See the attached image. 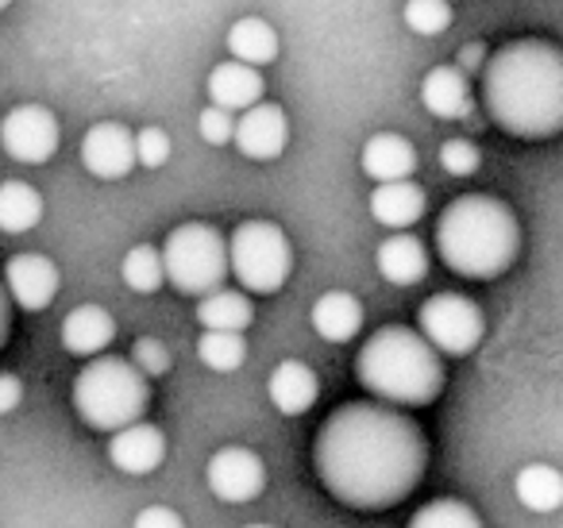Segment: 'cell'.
Listing matches in <instances>:
<instances>
[{
	"instance_id": "23",
	"label": "cell",
	"mask_w": 563,
	"mask_h": 528,
	"mask_svg": "<svg viewBox=\"0 0 563 528\" xmlns=\"http://www.w3.org/2000/svg\"><path fill=\"white\" fill-rule=\"evenodd\" d=\"M278 47H282L278 32L258 16H243L228 28V51H232V58H240V63L271 66L274 58H278Z\"/></svg>"
},
{
	"instance_id": "1",
	"label": "cell",
	"mask_w": 563,
	"mask_h": 528,
	"mask_svg": "<svg viewBox=\"0 0 563 528\" xmlns=\"http://www.w3.org/2000/svg\"><path fill=\"white\" fill-rule=\"evenodd\" d=\"M321 486L340 505L383 513L406 502L429 466V440L421 425L390 402H347L332 409L313 443Z\"/></svg>"
},
{
	"instance_id": "14",
	"label": "cell",
	"mask_w": 563,
	"mask_h": 528,
	"mask_svg": "<svg viewBox=\"0 0 563 528\" xmlns=\"http://www.w3.org/2000/svg\"><path fill=\"white\" fill-rule=\"evenodd\" d=\"M109 459L124 474H151L166 459V436L155 425H147V420H132V425L112 432Z\"/></svg>"
},
{
	"instance_id": "2",
	"label": "cell",
	"mask_w": 563,
	"mask_h": 528,
	"mask_svg": "<svg viewBox=\"0 0 563 528\" xmlns=\"http://www.w3.org/2000/svg\"><path fill=\"white\" fill-rule=\"evenodd\" d=\"M490 120L517 140H552L563 132V51L544 40L498 47L483 70Z\"/></svg>"
},
{
	"instance_id": "18",
	"label": "cell",
	"mask_w": 563,
	"mask_h": 528,
	"mask_svg": "<svg viewBox=\"0 0 563 528\" xmlns=\"http://www.w3.org/2000/svg\"><path fill=\"white\" fill-rule=\"evenodd\" d=\"M360 166L371 182H398L413 178L417 170V147L398 132H378L363 143Z\"/></svg>"
},
{
	"instance_id": "35",
	"label": "cell",
	"mask_w": 563,
	"mask_h": 528,
	"mask_svg": "<svg viewBox=\"0 0 563 528\" xmlns=\"http://www.w3.org/2000/svg\"><path fill=\"white\" fill-rule=\"evenodd\" d=\"M20 402H24V382H20L16 374L0 371V417L16 409Z\"/></svg>"
},
{
	"instance_id": "15",
	"label": "cell",
	"mask_w": 563,
	"mask_h": 528,
	"mask_svg": "<svg viewBox=\"0 0 563 528\" xmlns=\"http://www.w3.org/2000/svg\"><path fill=\"white\" fill-rule=\"evenodd\" d=\"M429 209V197L417 186L413 178H398V182H378L375 194H371V217L383 228H394V232H406Z\"/></svg>"
},
{
	"instance_id": "38",
	"label": "cell",
	"mask_w": 563,
	"mask_h": 528,
	"mask_svg": "<svg viewBox=\"0 0 563 528\" xmlns=\"http://www.w3.org/2000/svg\"><path fill=\"white\" fill-rule=\"evenodd\" d=\"M483 58H486V47H483V43H471V47H463L460 51V63H455V66H460V70H478V66H483Z\"/></svg>"
},
{
	"instance_id": "37",
	"label": "cell",
	"mask_w": 563,
	"mask_h": 528,
	"mask_svg": "<svg viewBox=\"0 0 563 528\" xmlns=\"http://www.w3.org/2000/svg\"><path fill=\"white\" fill-rule=\"evenodd\" d=\"M9 332H12V294L4 286V278H0V348L9 343Z\"/></svg>"
},
{
	"instance_id": "22",
	"label": "cell",
	"mask_w": 563,
	"mask_h": 528,
	"mask_svg": "<svg viewBox=\"0 0 563 528\" xmlns=\"http://www.w3.org/2000/svg\"><path fill=\"white\" fill-rule=\"evenodd\" d=\"M313 328L321 340L329 343H347L360 336L363 328V305L360 297L344 294V289H329V294L317 297L313 305Z\"/></svg>"
},
{
	"instance_id": "33",
	"label": "cell",
	"mask_w": 563,
	"mask_h": 528,
	"mask_svg": "<svg viewBox=\"0 0 563 528\" xmlns=\"http://www.w3.org/2000/svg\"><path fill=\"white\" fill-rule=\"evenodd\" d=\"M197 132H201V140L212 143V147H224V143L235 140V117L228 109H220V105H212V109H205L201 117H197Z\"/></svg>"
},
{
	"instance_id": "7",
	"label": "cell",
	"mask_w": 563,
	"mask_h": 528,
	"mask_svg": "<svg viewBox=\"0 0 563 528\" xmlns=\"http://www.w3.org/2000/svg\"><path fill=\"white\" fill-rule=\"evenodd\" d=\"M228 263L247 294H278L294 274V243L271 220H243L228 240Z\"/></svg>"
},
{
	"instance_id": "8",
	"label": "cell",
	"mask_w": 563,
	"mask_h": 528,
	"mask_svg": "<svg viewBox=\"0 0 563 528\" xmlns=\"http://www.w3.org/2000/svg\"><path fill=\"white\" fill-rule=\"evenodd\" d=\"M421 336L440 351V355H471L486 336V317L471 297L463 294H437L417 312Z\"/></svg>"
},
{
	"instance_id": "9",
	"label": "cell",
	"mask_w": 563,
	"mask_h": 528,
	"mask_svg": "<svg viewBox=\"0 0 563 528\" xmlns=\"http://www.w3.org/2000/svg\"><path fill=\"white\" fill-rule=\"evenodd\" d=\"M0 147L24 166H43L58 151V117L47 105H16L0 120Z\"/></svg>"
},
{
	"instance_id": "24",
	"label": "cell",
	"mask_w": 563,
	"mask_h": 528,
	"mask_svg": "<svg viewBox=\"0 0 563 528\" xmlns=\"http://www.w3.org/2000/svg\"><path fill=\"white\" fill-rule=\"evenodd\" d=\"M517 502L532 513H555L563 505V474L548 463H529L514 479Z\"/></svg>"
},
{
	"instance_id": "27",
	"label": "cell",
	"mask_w": 563,
	"mask_h": 528,
	"mask_svg": "<svg viewBox=\"0 0 563 528\" xmlns=\"http://www.w3.org/2000/svg\"><path fill=\"white\" fill-rule=\"evenodd\" d=\"M197 355L209 371H220V374H232L243 366L247 359V340L243 332L235 328H205L201 340H197Z\"/></svg>"
},
{
	"instance_id": "29",
	"label": "cell",
	"mask_w": 563,
	"mask_h": 528,
	"mask_svg": "<svg viewBox=\"0 0 563 528\" xmlns=\"http://www.w3.org/2000/svg\"><path fill=\"white\" fill-rule=\"evenodd\" d=\"M409 525L413 528H478L483 517H478L467 502H460V497H437V502H429L424 509H417Z\"/></svg>"
},
{
	"instance_id": "20",
	"label": "cell",
	"mask_w": 563,
	"mask_h": 528,
	"mask_svg": "<svg viewBox=\"0 0 563 528\" xmlns=\"http://www.w3.org/2000/svg\"><path fill=\"white\" fill-rule=\"evenodd\" d=\"M378 274H383L390 286H417V282H424V274H429V251H424V243L417 240V235L409 232H398L390 235V240L378 243Z\"/></svg>"
},
{
	"instance_id": "31",
	"label": "cell",
	"mask_w": 563,
	"mask_h": 528,
	"mask_svg": "<svg viewBox=\"0 0 563 528\" xmlns=\"http://www.w3.org/2000/svg\"><path fill=\"white\" fill-rule=\"evenodd\" d=\"M440 166H444L452 178H471V174H478V166H483V151L471 140H448L444 147H440Z\"/></svg>"
},
{
	"instance_id": "16",
	"label": "cell",
	"mask_w": 563,
	"mask_h": 528,
	"mask_svg": "<svg viewBox=\"0 0 563 528\" xmlns=\"http://www.w3.org/2000/svg\"><path fill=\"white\" fill-rule=\"evenodd\" d=\"M263 94H266V81H263V74H258V66L240 63V58L212 66V74H209V101L220 105V109L243 112V109H251V105L263 101Z\"/></svg>"
},
{
	"instance_id": "11",
	"label": "cell",
	"mask_w": 563,
	"mask_h": 528,
	"mask_svg": "<svg viewBox=\"0 0 563 528\" xmlns=\"http://www.w3.org/2000/svg\"><path fill=\"white\" fill-rule=\"evenodd\" d=\"M81 166L101 182H120L135 170V135L117 120L93 124L81 140Z\"/></svg>"
},
{
	"instance_id": "17",
	"label": "cell",
	"mask_w": 563,
	"mask_h": 528,
	"mask_svg": "<svg viewBox=\"0 0 563 528\" xmlns=\"http://www.w3.org/2000/svg\"><path fill=\"white\" fill-rule=\"evenodd\" d=\"M266 394H271V405L282 417H301V413L313 409L317 394H321V382H317V374L306 363L286 359L266 378Z\"/></svg>"
},
{
	"instance_id": "26",
	"label": "cell",
	"mask_w": 563,
	"mask_h": 528,
	"mask_svg": "<svg viewBox=\"0 0 563 528\" xmlns=\"http://www.w3.org/2000/svg\"><path fill=\"white\" fill-rule=\"evenodd\" d=\"M255 309H251L247 294H232V289H212L197 301V324L205 328H235V332H247Z\"/></svg>"
},
{
	"instance_id": "13",
	"label": "cell",
	"mask_w": 563,
	"mask_h": 528,
	"mask_svg": "<svg viewBox=\"0 0 563 528\" xmlns=\"http://www.w3.org/2000/svg\"><path fill=\"white\" fill-rule=\"evenodd\" d=\"M4 286L20 309L43 312L58 297V266L40 251H20L4 263Z\"/></svg>"
},
{
	"instance_id": "21",
	"label": "cell",
	"mask_w": 563,
	"mask_h": 528,
	"mask_svg": "<svg viewBox=\"0 0 563 528\" xmlns=\"http://www.w3.org/2000/svg\"><path fill=\"white\" fill-rule=\"evenodd\" d=\"M117 340V320L101 305H78L63 320V348L70 355H101Z\"/></svg>"
},
{
	"instance_id": "5",
	"label": "cell",
	"mask_w": 563,
	"mask_h": 528,
	"mask_svg": "<svg viewBox=\"0 0 563 528\" xmlns=\"http://www.w3.org/2000/svg\"><path fill=\"white\" fill-rule=\"evenodd\" d=\"M147 405V374L135 363H128V359L97 355L74 378V409L97 432H117V428L132 425V420H143Z\"/></svg>"
},
{
	"instance_id": "39",
	"label": "cell",
	"mask_w": 563,
	"mask_h": 528,
	"mask_svg": "<svg viewBox=\"0 0 563 528\" xmlns=\"http://www.w3.org/2000/svg\"><path fill=\"white\" fill-rule=\"evenodd\" d=\"M9 4H12V0H0V12H4V9H9Z\"/></svg>"
},
{
	"instance_id": "4",
	"label": "cell",
	"mask_w": 563,
	"mask_h": 528,
	"mask_svg": "<svg viewBox=\"0 0 563 528\" xmlns=\"http://www.w3.org/2000/svg\"><path fill=\"white\" fill-rule=\"evenodd\" d=\"M355 374H360V386L371 389L378 402L401 405V409H421V405L437 402L444 389L440 351L424 340L421 328L413 332L406 324L378 328L363 343Z\"/></svg>"
},
{
	"instance_id": "25",
	"label": "cell",
	"mask_w": 563,
	"mask_h": 528,
	"mask_svg": "<svg viewBox=\"0 0 563 528\" xmlns=\"http://www.w3.org/2000/svg\"><path fill=\"white\" fill-rule=\"evenodd\" d=\"M43 220V197L27 182H4L0 186V232L24 235L40 228Z\"/></svg>"
},
{
	"instance_id": "3",
	"label": "cell",
	"mask_w": 563,
	"mask_h": 528,
	"mask_svg": "<svg viewBox=\"0 0 563 528\" xmlns=\"http://www.w3.org/2000/svg\"><path fill=\"white\" fill-rule=\"evenodd\" d=\"M521 224L501 197L463 194L444 205L437 220V255L460 278H498L517 263Z\"/></svg>"
},
{
	"instance_id": "30",
	"label": "cell",
	"mask_w": 563,
	"mask_h": 528,
	"mask_svg": "<svg viewBox=\"0 0 563 528\" xmlns=\"http://www.w3.org/2000/svg\"><path fill=\"white\" fill-rule=\"evenodd\" d=\"M406 28L417 35H440L452 28L448 0H406Z\"/></svg>"
},
{
	"instance_id": "6",
	"label": "cell",
	"mask_w": 563,
	"mask_h": 528,
	"mask_svg": "<svg viewBox=\"0 0 563 528\" xmlns=\"http://www.w3.org/2000/svg\"><path fill=\"white\" fill-rule=\"evenodd\" d=\"M163 266L166 282L186 297H205L212 289L224 286V278L232 274L228 263V243L220 240V232L201 220L178 224L163 243Z\"/></svg>"
},
{
	"instance_id": "32",
	"label": "cell",
	"mask_w": 563,
	"mask_h": 528,
	"mask_svg": "<svg viewBox=\"0 0 563 528\" xmlns=\"http://www.w3.org/2000/svg\"><path fill=\"white\" fill-rule=\"evenodd\" d=\"M135 163L147 166V170H163L170 163V135L163 128H143L135 135Z\"/></svg>"
},
{
	"instance_id": "28",
	"label": "cell",
	"mask_w": 563,
	"mask_h": 528,
	"mask_svg": "<svg viewBox=\"0 0 563 528\" xmlns=\"http://www.w3.org/2000/svg\"><path fill=\"white\" fill-rule=\"evenodd\" d=\"M120 274H124L128 289H135V294H158V286L166 282L163 251L151 248V243H140V248H132L124 255Z\"/></svg>"
},
{
	"instance_id": "19",
	"label": "cell",
	"mask_w": 563,
	"mask_h": 528,
	"mask_svg": "<svg viewBox=\"0 0 563 528\" xmlns=\"http://www.w3.org/2000/svg\"><path fill=\"white\" fill-rule=\"evenodd\" d=\"M421 105L437 120H463L471 112L467 70H460V66H432L421 81Z\"/></svg>"
},
{
	"instance_id": "12",
	"label": "cell",
	"mask_w": 563,
	"mask_h": 528,
	"mask_svg": "<svg viewBox=\"0 0 563 528\" xmlns=\"http://www.w3.org/2000/svg\"><path fill=\"white\" fill-rule=\"evenodd\" d=\"M235 147H240L243 158H255V163H271L286 151L290 143V120L282 112V105H251V109L240 112L235 120Z\"/></svg>"
},
{
	"instance_id": "10",
	"label": "cell",
	"mask_w": 563,
	"mask_h": 528,
	"mask_svg": "<svg viewBox=\"0 0 563 528\" xmlns=\"http://www.w3.org/2000/svg\"><path fill=\"white\" fill-rule=\"evenodd\" d=\"M205 479H209V490L220 497V502H255L266 486V466L263 459L251 448H220L217 455L205 466Z\"/></svg>"
},
{
	"instance_id": "34",
	"label": "cell",
	"mask_w": 563,
	"mask_h": 528,
	"mask_svg": "<svg viewBox=\"0 0 563 528\" xmlns=\"http://www.w3.org/2000/svg\"><path fill=\"white\" fill-rule=\"evenodd\" d=\"M132 363L140 366L147 378H158V374L170 371V351H166V343L155 340V336H143L132 348Z\"/></svg>"
},
{
	"instance_id": "36",
	"label": "cell",
	"mask_w": 563,
	"mask_h": 528,
	"mask_svg": "<svg viewBox=\"0 0 563 528\" xmlns=\"http://www.w3.org/2000/svg\"><path fill=\"white\" fill-rule=\"evenodd\" d=\"M135 528H181V517L166 509V505H151L147 513L135 517Z\"/></svg>"
}]
</instances>
